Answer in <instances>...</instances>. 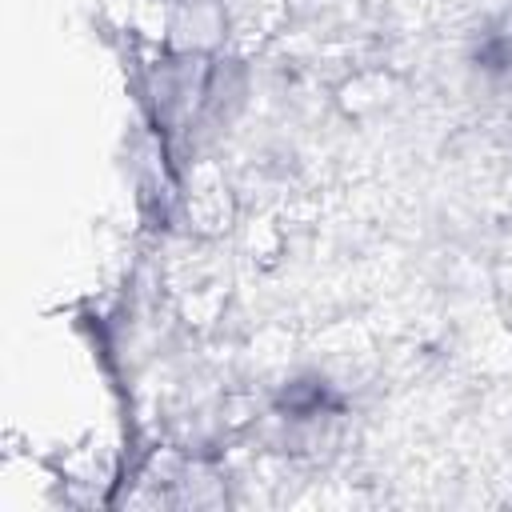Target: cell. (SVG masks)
Masks as SVG:
<instances>
[{"label":"cell","mask_w":512,"mask_h":512,"mask_svg":"<svg viewBox=\"0 0 512 512\" xmlns=\"http://www.w3.org/2000/svg\"><path fill=\"white\" fill-rule=\"evenodd\" d=\"M344 412L348 408L340 388L320 372L288 376L268 400V424L276 432V444L292 456H316L320 444H332Z\"/></svg>","instance_id":"cell-1"},{"label":"cell","mask_w":512,"mask_h":512,"mask_svg":"<svg viewBox=\"0 0 512 512\" xmlns=\"http://www.w3.org/2000/svg\"><path fill=\"white\" fill-rule=\"evenodd\" d=\"M464 68L472 84L500 104H512V12L488 16L464 52Z\"/></svg>","instance_id":"cell-2"}]
</instances>
